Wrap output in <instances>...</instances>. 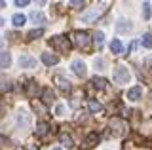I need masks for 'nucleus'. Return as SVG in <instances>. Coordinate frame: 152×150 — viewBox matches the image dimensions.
Instances as JSON below:
<instances>
[{
	"mask_svg": "<svg viewBox=\"0 0 152 150\" xmlns=\"http://www.w3.org/2000/svg\"><path fill=\"white\" fill-rule=\"evenodd\" d=\"M95 67L103 68V67H104V59H101V57H99V59H95Z\"/></svg>",
	"mask_w": 152,
	"mask_h": 150,
	"instance_id": "obj_30",
	"label": "nucleus"
},
{
	"mask_svg": "<svg viewBox=\"0 0 152 150\" xmlns=\"http://www.w3.org/2000/svg\"><path fill=\"white\" fill-rule=\"evenodd\" d=\"M36 93H38V86L34 84V80H31V82H28V87H27V95L28 97H34Z\"/></svg>",
	"mask_w": 152,
	"mask_h": 150,
	"instance_id": "obj_20",
	"label": "nucleus"
},
{
	"mask_svg": "<svg viewBox=\"0 0 152 150\" xmlns=\"http://www.w3.org/2000/svg\"><path fill=\"white\" fill-rule=\"evenodd\" d=\"M88 106H89V112H93V114H97V112H103L101 103H97V101H89Z\"/></svg>",
	"mask_w": 152,
	"mask_h": 150,
	"instance_id": "obj_18",
	"label": "nucleus"
},
{
	"mask_svg": "<svg viewBox=\"0 0 152 150\" xmlns=\"http://www.w3.org/2000/svg\"><path fill=\"white\" fill-rule=\"evenodd\" d=\"M2 23H4V19H2V17H0V27H2Z\"/></svg>",
	"mask_w": 152,
	"mask_h": 150,
	"instance_id": "obj_33",
	"label": "nucleus"
},
{
	"mask_svg": "<svg viewBox=\"0 0 152 150\" xmlns=\"http://www.w3.org/2000/svg\"><path fill=\"white\" fill-rule=\"evenodd\" d=\"M53 150H61V148H53Z\"/></svg>",
	"mask_w": 152,
	"mask_h": 150,
	"instance_id": "obj_35",
	"label": "nucleus"
},
{
	"mask_svg": "<svg viewBox=\"0 0 152 150\" xmlns=\"http://www.w3.org/2000/svg\"><path fill=\"white\" fill-rule=\"evenodd\" d=\"M42 34H44V31H42V29H34V31H31V32H28V40H34V38H38V36H42Z\"/></svg>",
	"mask_w": 152,
	"mask_h": 150,
	"instance_id": "obj_22",
	"label": "nucleus"
},
{
	"mask_svg": "<svg viewBox=\"0 0 152 150\" xmlns=\"http://www.w3.org/2000/svg\"><path fill=\"white\" fill-rule=\"evenodd\" d=\"M31 19L36 23V25H44L46 23V15L42 12H31Z\"/></svg>",
	"mask_w": 152,
	"mask_h": 150,
	"instance_id": "obj_13",
	"label": "nucleus"
},
{
	"mask_svg": "<svg viewBox=\"0 0 152 150\" xmlns=\"http://www.w3.org/2000/svg\"><path fill=\"white\" fill-rule=\"evenodd\" d=\"M28 0H15V6H27Z\"/></svg>",
	"mask_w": 152,
	"mask_h": 150,
	"instance_id": "obj_32",
	"label": "nucleus"
},
{
	"mask_svg": "<svg viewBox=\"0 0 152 150\" xmlns=\"http://www.w3.org/2000/svg\"><path fill=\"white\" fill-rule=\"evenodd\" d=\"M142 46H145V48H152V34H150V32H146V34H142Z\"/></svg>",
	"mask_w": 152,
	"mask_h": 150,
	"instance_id": "obj_21",
	"label": "nucleus"
},
{
	"mask_svg": "<svg viewBox=\"0 0 152 150\" xmlns=\"http://www.w3.org/2000/svg\"><path fill=\"white\" fill-rule=\"evenodd\" d=\"M72 42H74V46H78V48L88 50L89 48V34L88 32H82V31H76L72 34Z\"/></svg>",
	"mask_w": 152,
	"mask_h": 150,
	"instance_id": "obj_1",
	"label": "nucleus"
},
{
	"mask_svg": "<svg viewBox=\"0 0 152 150\" xmlns=\"http://www.w3.org/2000/svg\"><path fill=\"white\" fill-rule=\"evenodd\" d=\"M46 131H48V124H38L36 125V135H38V137L46 135Z\"/></svg>",
	"mask_w": 152,
	"mask_h": 150,
	"instance_id": "obj_23",
	"label": "nucleus"
},
{
	"mask_svg": "<svg viewBox=\"0 0 152 150\" xmlns=\"http://www.w3.org/2000/svg\"><path fill=\"white\" fill-rule=\"evenodd\" d=\"M55 112H57V116H63L65 114V106L63 105H57L55 106Z\"/></svg>",
	"mask_w": 152,
	"mask_h": 150,
	"instance_id": "obj_29",
	"label": "nucleus"
},
{
	"mask_svg": "<svg viewBox=\"0 0 152 150\" xmlns=\"http://www.w3.org/2000/svg\"><path fill=\"white\" fill-rule=\"evenodd\" d=\"M91 84H93L95 90H104V87H107V80H104V78H97V76H95L91 80Z\"/></svg>",
	"mask_w": 152,
	"mask_h": 150,
	"instance_id": "obj_17",
	"label": "nucleus"
},
{
	"mask_svg": "<svg viewBox=\"0 0 152 150\" xmlns=\"http://www.w3.org/2000/svg\"><path fill=\"white\" fill-rule=\"evenodd\" d=\"M50 44H51V48H55L57 51H61V53H66V51L70 50V44L65 36H55V38H51Z\"/></svg>",
	"mask_w": 152,
	"mask_h": 150,
	"instance_id": "obj_5",
	"label": "nucleus"
},
{
	"mask_svg": "<svg viewBox=\"0 0 152 150\" xmlns=\"http://www.w3.org/2000/svg\"><path fill=\"white\" fill-rule=\"evenodd\" d=\"M31 122H32V118H31V114H28L27 110H19L17 112V124L21 125V127H28Z\"/></svg>",
	"mask_w": 152,
	"mask_h": 150,
	"instance_id": "obj_6",
	"label": "nucleus"
},
{
	"mask_svg": "<svg viewBox=\"0 0 152 150\" xmlns=\"http://www.w3.org/2000/svg\"><path fill=\"white\" fill-rule=\"evenodd\" d=\"M97 141H99V137H97V135L93 133V135H89V137L86 139V144H88V146H93V144L97 143Z\"/></svg>",
	"mask_w": 152,
	"mask_h": 150,
	"instance_id": "obj_26",
	"label": "nucleus"
},
{
	"mask_svg": "<svg viewBox=\"0 0 152 150\" xmlns=\"http://www.w3.org/2000/svg\"><path fill=\"white\" fill-rule=\"evenodd\" d=\"M0 46H2V40H0Z\"/></svg>",
	"mask_w": 152,
	"mask_h": 150,
	"instance_id": "obj_36",
	"label": "nucleus"
},
{
	"mask_svg": "<svg viewBox=\"0 0 152 150\" xmlns=\"http://www.w3.org/2000/svg\"><path fill=\"white\" fill-rule=\"evenodd\" d=\"M10 65H12V55L10 53H0V67L8 68Z\"/></svg>",
	"mask_w": 152,
	"mask_h": 150,
	"instance_id": "obj_15",
	"label": "nucleus"
},
{
	"mask_svg": "<svg viewBox=\"0 0 152 150\" xmlns=\"http://www.w3.org/2000/svg\"><path fill=\"white\" fill-rule=\"evenodd\" d=\"M103 12H104L103 6H95V8H91V10H88V12L82 13V21L84 23H91V21L97 19V17H101Z\"/></svg>",
	"mask_w": 152,
	"mask_h": 150,
	"instance_id": "obj_3",
	"label": "nucleus"
},
{
	"mask_svg": "<svg viewBox=\"0 0 152 150\" xmlns=\"http://www.w3.org/2000/svg\"><path fill=\"white\" fill-rule=\"evenodd\" d=\"M142 17H145V19H148V17H150V4L148 2L142 4Z\"/></svg>",
	"mask_w": 152,
	"mask_h": 150,
	"instance_id": "obj_24",
	"label": "nucleus"
},
{
	"mask_svg": "<svg viewBox=\"0 0 152 150\" xmlns=\"http://www.w3.org/2000/svg\"><path fill=\"white\" fill-rule=\"evenodd\" d=\"M6 84H8V78L4 76V74H0V86L4 87V86H6Z\"/></svg>",
	"mask_w": 152,
	"mask_h": 150,
	"instance_id": "obj_31",
	"label": "nucleus"
},
{
	"mask_svg": "<svg viewBox=\"0 0 152 150\" xmlns=\"http://www.w3.org/2000/svg\"><path fill=\"white\" fill-rule=\"evenodd\" d=\"M133 29V25H131V21H127V19H120L116 23V31L120 32V34H126V32H129Z\"/></svg>",
	"mask_w": 152,
	"mask_h": 150,
	"instance_id": "obj_9",
	"label": "nucleus"
},
{
	"mask_svg": "<svg viewBox=\"0 0 152 150\" xmlns=\"http://www.w3.org/2000/svg\"><path fill=\"white\" fill-rule=\"evenodd\" d=\"M61 143H63L66 148H72V139H70L69 135H63V137H61Z\"/></svg>",
	"mask_w": 152,
	"mask_h": 150,
	"instance_id": "obj_25",
	"label": "nucleus"
},
{
	"mask_svg": "<svg viewBox=\"0 0 152 150\" xmlns=\"http://www.w3.org/2000/svg\"><path fill=\"white\" fill-rule=\"evenodd\" d=\"M2 6H6V4H4V2H0V8H2Z\"/></svg>",
	"mask_w": 152,
	"mask_h": 150,
	"instance_id": "obj_34",
	"label": "nucleus"
},
{
	"mask_svg": "<svg viewBox=\"0 0 152 150\" xmlns=\"http://www.w3.org/2000/svg\"><path fill=\"white\" fill-rule=\"evenodd\" d=\"M53 80H55L57 87H59L61 91H65V93H66V91H70V90H72V86H70V82H69V80H65V78H61V76H55Z\"/></svg>",
	"mask_w": 152,
	"mask_h": 150,
	"instance_id": "obj_10",
	"label": "nucleus"
},
{
	"mask_svg": "<svg viewBox=\"0 0 152 150\" xmlns=\"http://www.w3.org/2000/svg\"><path fill=\"white\" fill-rule=\"evenodd\" d=\"M122 50H124V46H122V42L120 40H112V44H110V51L112 53H122Z\"/></svg>",
	"mask_w": 152,
	"mask_h": 150,
	"instance_id": "obj_19",
	"label": "nucleus"
},
{
	"mask_svg": "<svg viewBox=\"0 0 152 150\" xmlns=\"http://www.w3.org/2000/svg\"><path fill=\"white\" fill-rule=\"evenodd\" d=\"M131 80V72L126 67H116L114 70V82L116 84H127Z\"/></svg>",
	"mask_w": 152,
	"mask_h": 150,
	"instance_id": "obj_4",
	"label": "nucleus"
},
{
	"mask_svg": "<svg viewBox=\"0 0 152 150\" xmlns=\"http://www.w3.org/2000/svg\"><path fill=\"white\" fill-rule=\"evenodd\" d=\"M72 70H74L76 76H80V78H84L86 72H88V68H86V63H84V61H74V63H72Z\"/></svg>",
	"mask_w": 152,
	"mask_h": 150,
	"instance_id": "obj_8",
	"label": "nucleus"
},
{
	"mask_svg": "<svg viewBox=\"0 0 152 150\" xmlns=\"http://www.w3.org/2000/svg\"><path fill=\"white\" fill-rule=\"evenodd\" d=\"M141 95H142V87H139V86L131 87V90L127 91V99H129V101H139Z\"/></svg>",
	"mask_w": 152,
	"mask_h": 150,
	"instance_id": "obj_11",
	"label": "nucleus"
},
{
	"mask_svg": "<svg viewBox=\"0 0 152 150\" xmlns=\"http://www.w3.org/2000/svg\"><path fill=\"white\" fill-rule=\"evenodd\" d=\"M108 125H110V133L114 135V137H120V135H124V131L127 129L126 122H124L122 118H112Z\"/></svg>",
	"mask_w": 152,
	"mask_h": 150,
	"instance_id": "obj_2",
	"label": "nucleus"
},
{
	"mask_svg": "<svg viewBox=\"0 0 152 150\" xmlns=\"http://www.w3.org/2000/svg\"><path fill=\"white\" fill-rule=\"evenodd\" d=\"M19 67L21 68H34L36 67V59L31 55H21L19 57Z\"/></svg>",
	"mask_w": 152,
	"mask_h": 150,
	"instance_id": "obj_7",
	"label": "nucleus"
},
{
	"mask_svg": "<svg viewBox=\"0 0 152 150\" xmlns=\"http://www.w3.org/2000/svg\"><path fill=\"white\" fill-rule=\"evenodd\" d=\"M103 40H104V34H103V32H97V34H95V42H97V46H101Z\"/></svg>",
	"mask_w": 152,
	"mask_h": 150,
	"instance_id": "obj_28",
	"label": "nucleus"
},
{
	"mask_svg": "<svg viewBox=\"0 0 152 150\" xmlns=\"http://www.w3.org/2000/svg\"><path fill=\"white\" fill-rule=\"evenodd\" d=\"M42 61H44V65L51 67V65H57V63H59V57L53 55V53H42Z\"/></svg>",
	"mask_w": 152,
	"mask_h": 150,
	"instance_id": "obj_12",
	"label": "nucleus"
},
{
	"mask_svg": "<svg viewBox=\"0 0 152 150\" xmlns=\"http://www.w3.org/2000/svg\"><path fill=\"white\" fill-rule=\"evenodd\" d=\"M55 99V93L50 90V87H48V90H44L42 91V101H44V105H50L51 101Z\"/></svg>",
	"mask_w": 152,
	"mask_h": 150,
	"instance_id": "obj_14",
	"label": "nucleus"
},
{
	"mask_svg": "<svg viewBox=\"0 0 152 150\" xmlns=\"http://www.w3.org/2000/svg\"><path fill=\"white\" fill-rule=\"evenodd\" d=\"M12 21H13V25H15V27H23V25H25V21H27V17L23 15V13H15V15L12 17Z\"/></svg>",
	"mask_w": 152,
	"mask_h": 150,
	"instance_id": "obj_16",
	"label": "nucleus"
},
{
	"mask_svg": "<svg viewBox=\"0 0 152 150\" xmlns=\"http://www.w3.org/2000/svg\"><path fill=\"white\" fill-rule=\"evenodd\" d=\"M32 106H34V110H38V112H40V114H46L44 106H42V105H40V103H38V101H34V103H32Z\"/></svg>",
	"mask_w": 152,
	"mask_h": 150,
	"instance_id": "obj_27",
	"label": "nucleus"
}]
</instances>
